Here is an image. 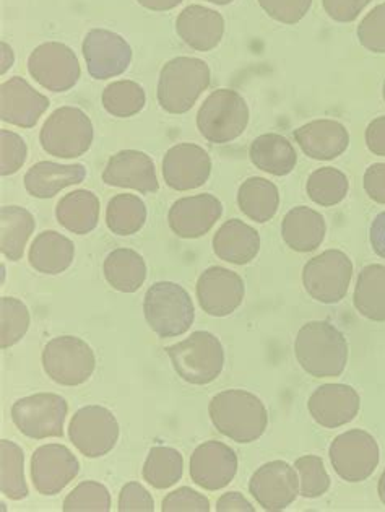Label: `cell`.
I'll list each match as a JSON object with an SVG mask.
<instances>
[{
    "label": "cell",
    "mask_w": 385,
    "mask_h": 512,
    "mask_svg": "<svg viewBox=\"0 0 385 512\" xmlns=\"http://www.w3.org/2000/svg\"><path fill=\"white\" fill-rule=\"evenodd\" d=\"M208 415L218 431L234 443H254L267 430L269 415L262 400L251 392L231 389L215 395Z\"/></svg>",
    "instance_id": "obj_1"
},
{
    "label": "cell",
    "mask_w": 385,
    "mask_h": 512,
    "mask_svg": "<svg viewBox=\"0 0 385 512\" xmlns=\"http://www.w3.org/2000/svg\"><path fill=\"white\" fill-rule=\"evenodd\" d=\"M295 352L301 368L314 378H337L347 368V339L327 321L309 322L301 327Z\"/></svg>",
    "instance_id": "obj_2"
},
{
    "label": "cell",
    "mask_w": 385,
    "mask_h": 512,
    "mask_svg": "<svg viewBox=\"0 0 385 512\" xmlns=\"http://www.w3.org/2000/svg\"><path fill=\"white\" fill-rule=\"evenodd\" d=\"M210 85V67L195 57L166 62L158 80V103L169 114H184Z\"/></svg>",
    "instance_id": "obj_3"
},
{
    "label": "cell",
    "mask_w": 385,
    "mask_h": 512,
    "mask_svg": "<svg viewBox=\"0 0 385 512\" xmlns=\"http://www.w3.org/2000/svg\"><path fill=\"white\" fill-rule=\"evenodd\" d=\"M169 360L182 381L205 386L220 376L225 365V350L210 332H194L182 342L166 347Z\"/></svg>",
    "instance_id": "obj_4"
},
{
    "label": "cell",
    "mask_w": 385,
    "mask_h": 512,
    "mask_svg": "<svg viewBox=\"0 0 385 512\" xmlns=\"http://www.w3.org/2000/svg\"><path fill=\"white\" fill-rule=\"evenodd\" d=\"M143 314L148 326L161 339L186 334L195 316L191 296L173 282H158L148 288L143 300Z\"/></svg>",
    "instance_id": "obj_5"
},
{
    "label": "cell",
    "mask_w": 385,
    "mask_h": 512,
    "mask_svg": "<svg viewBox=\"0 0 385 512\" xmlns=\"http://www.w3.org/2000/svg\"><path fill=\"white\" fill-rule=\"evenodd\" d=\"M249 124L246 100L230 88L208 95L197 113L200 134L212 144H228L238 139Z\"/></svg>",
    "instance_id": "obj_6"
},
{
    "label": "cell",
    "mask_w": 385,
    "mask_h": 512,
    "mask_svg": "<svg viewBox=\"0 0 385 512\" xmlns=\"http://www.w3.org/2000/svg\"><path fill=\"white\" fill-rule=\"evenodd\" d=\"M44 152L56 158L82 157L93 142V124L82 109L64 106L54 111L39 132Z\"/></svg>",
    "instance_id": "obj_7"
},
{
    "label": "cell",
    "mask_w": 385,
    "mask_h": 512,
    "mask_svg": "<svg viewBox=\"0 0 385 512\" xmlns=\"http://www.w3.org/2000/svg\"><path fill=\"white\" fill-rule=\"evenodd\" d=\"M353 262L345 252L329 249L304 265L303 283L312 300L335 304L347 296Z\"/></svg>",
    "instance_id": "obj_8"
},
{
    "label": "cell",
    "mask_w": 385,
    "mask_h": 512,
    "mask_svg": "<svg viewBox=\"0 0 385 512\" xmlns=\"http://www.w3.org/2000/svg\"><path fill=\"white\" fill-rule=\"evenodd\" d=\"M95 366V353L78 337H57L44 347V371L61 386L74 387L87 382Z\"/></svg>",
    "instance_id": "obj_9"
},
{
    "label": "cell",
    "mask_w": 385,
    "mask_h": 512,
    "mask_svg": "<svg viewBox=\"0 0 385 512\" xmlns=\"http://www.w3.org/2000/svg\"><path fill=\"white\" fill-rule=\"evenodd\" d=\"M67 412L69 405L64 397L41 392L17 400L12 407V421L26 438H62Z\"/></svg>",
    "instance_id": "obj_10"
},
{
    "label": "cell",
    "mask_w": 385,
    "mask_h": 512,
    "mask_svg": "<svg viewBox=\"0 0 385 512\" xmlns=\"http://www.w3.org/2000/svg\"><path fill=\"white\" fill-rule=\"evenodd\" d=\"M329 456L338 477L345 482L360 483L377 469L379 446L368 431L350 430L334 439Z\"/></svg>",
    "instance_id": "obj_11"
},
{
    "label": "cell",
    "mask_w": 385,
    "mask_h": 512,
    "mask_svg": "<svg viewBox=\"0 0 385 512\" xmlns=\"http://www.w3.org/2000/svg\"><path fill=\"white\" fill-rule=\"evenodd\" d=\"M69 438L80 454L98 459L113 451L119 438V425L108 408L87 405L70 420Z\"/></svg>",
    "instance_id": "obj_12"
},
{
    "label": "cell",
    "mask_w": 385,
    "mask_h": 512,
    "mask_svg": "<svg viewBox=\"0 0 385 512\" xmlns=\"http://www.w3.org/2000/svg\"><path fill=\"white\" fill-rule=\"evenodd\" d=\"M28 72L49 92L62 93L74 88L80 79V64L69 46L51 41L31 53Z\"/></svg>",
    "instance_id": "obj_13"
},
{
    "label": "cell",
    "mask_w": 385,
    "mask_h": 512,
    "mask_svg": "<svg viewBox=\"0 0 385 512\" xmlns=\"http://www.w3.org/2000/svg\"><path fill=\"white\" fill-rule=\"evenodd\" d=\"M83 57L93 79L109 80L126 72L132 61V49L117 33L95 28L83 40Z\"/></svg>",
    "instance_id": "obj_14"
},
{
    "label": "cell",
    "mask_w": 385,
    "mask_h": 512,
    "mask_svg": "<svg viewBox=\"0 0 385 512\" xmlns=\"http://www.w3.org/2000/svg\"><path fill=\"white\" fill-rule=\"evenodd\" d=\"M249 491L265 511H283L298 498V472L283 460H273L252 475Z\"/></svg>",
    "instance_id": "obj_15"
},
{
    "label": "cell",
    "mask_w": 385,
    "mask_h": 512,
    "mask_svg": "<svg viewBox=\"0 0 385 512\" xmlns=\"http://www.w3.org/2000/svg\"><path fill=\"white\" fill-rule=\"evenodd\" d=\"M78 469L77 457L62 444L38 447L31 457V480L39 495L61 493L77 477Z\"/></svg>",
    "instance_id": "obj_16"
},
{
    "label": "cell",
    "mask_w": 385,
    "mask_h": 512,
    "mask_svg": "<svg viewBox=\"0 0 385 512\" xmlns=\"http://www.w3.org/2000/svg\"><path fill=\"white\" fill-rule=\"evenodd\" d=\"M197 300L204 313L226 317L234 313L244 300V282L233 270L210 267L197 282Z\"/></svg>",
    "instance_id": "obj_17"
},
{
    "label": "cell",
    "mask_w": 385,
    "mask_h": 512,
    "mask_svg": "<svg viewBox=\"0 0 385 512\" xmlns=\"http://www.w3.org/2000/svg\"><path fill=\"white\" fill-rule=\"evenodd\" d=\"M192 482L208 491L223 490L238 472V456L220 441H208L195 449L189 462Z\"/></svg>",
    "instance_id": "obj_18"
},
{
    "label": "cell",
    "mask_w": 385,
    "mask_h": 512,
    "mask_svg": "<svg viewBox=\"0 0 385 512\" xmlns=\"http://www.w3.org/2000/svg\"><path fill=\"white\" fill-rule=\"evenodd\" d=\"M210 173L212 160L199 145H174L166 152L163 160V178L174 191H191L204 186Z\"/></svg>",
    "instance_id": "obj_19"
},
{
    "label": "cell",
    "mask_w": 385,
    "mask_h": 512,
    "mask_svg": "<svg viewBox=\"0 0 385 512\" xmlns=\"http://www.w3.org/2000/svg\"><path fill=\"white\" fill-rule=\"evenodd\" d=\"M223 205L212 194L182 197L169 209L168 223L179 238L195 239L207 235L220 220Z\"/></svg>",
    "instance_id": "obj_20"
},
{
    "label": "cell",
    "mask_w": 385,
    "mask_h": 512,
    "mask_svg": "<svg viewBox=\"0 0 385 512\" xmlns=\"http://www.w3.org/2000/svg\"><path fill=\"white\" fill-rule=\"evenodd\" d=\"M49 108L48 96L41 95L22 77L0 85V119L12 126L31 129Z\"/></svg>",
    "instance_id": "obj_21"
},
{
    "label": "cell",
    "mask_w": 385,
    "mask_h": 512,
    "mask_svg": "<svg viewBox=\"0 0 385 512\" xmlns=\"http://www.w3.org/2000/svg\"><path fill=\"white\" fill-rule=\"evenodd\" d=\"M360 405V394L347 384H325L312 392L308 402L314 421L330 430L355 420Z\"/></svg>",
    "instance_id": "obj_22"
},
{
    "label": "cell",
    "mask_w": 385,
    "mask_h": 512,
    "mask_svg": "<svg viewBox=\"0 0 385 512\" xmlns=\"http://www.w3.org/2000/svg\"><path fill=\"white\" fill-rule=\"evenodd\" d=\"M103 183L113 187L134 189L150 194L160 189L156 178L155 163L147 153L139 150H122L109 158L103 171Z\"/></svg>",
    "instance_id": "obj_23"
},
{
    "label": "cell",
    "mask_w": 385,
    "mask_h": 512,
    "mask_svg": "<svg viewBox=\"0 0 385 512\" xmlns=\"http://www.w3.org/2000/svg\"><path fill=\"white\" fill-rule=\"evenodd\" d=\"M295 139L304 155L312 160L330 161L347 152L350 134L347 127L332 119H317L295 131Z\"/></svg>",
    "instance_id": "obj_24"
},
{
    "label": "cell",
    "mask_w": 385,
    "mask_h": 512,
    "mask_svg": "<svg viewBox=\"0 0 385 512\" xmlns=\"http://www.w3.org/2000/svg\"><path fill=\"white\" fill-rule=\"evenodd\" d=\"M176 31L189 48L207 53L220 44L225 33V20L217 10L202 5H189L179 14Z\"/></svg>",
    "instance_id": "obj_25"
},
{
    "label": "cell",
    "mask_w": 385,
    "mask_h": 512,
    "mask_svg": "<svg viewBox=\"0 0 385 512\" xmlns=\"http://www.w3.org/2000/svg\"><path fill=\"white\" fill-rule=\"evenodd\" d=\"M260 249V236L256 228L238 218L221 225L213 236V251L221 261L234 265H246L256 259Z\"/></svg>",
    "instance_id": "obj_26"
},
{
    "label": "cell",
    "mask_w": 385,
    "mask_h": 512,
    "mask_svg": "<svg viewBox=\"0 0 385 512\" xmlns=\"http://www.w3.org/2000/svg\"><path fill=\"white\" fill-rule=\"evenodd\" d=\"M87 176L85 166L59 165L54 161H39L25 174V189L36 199H51L65 187L83 183Z\"/></svg>",
    "instance_id": "obj_27"
},
{
    "label": "cell",
    "mask_w": 385,
    "mask_h": 512,
    "mask_svg": "<svg viewBox=\"0 0 385 512\" xmlns=\"http://www.w3.org/2000/svg\"><path fill=\"white\" fill-rule=\"evenodd\" d=\"M325 231L324 217L309 207H295L283 218V241L296 252L316 251L324 243Z\"/></svg>",
    "instance_id": "obj_28"
},
{
    "label": "cell",
    "mask_w": 385,
    "mask_h": 512,
    "mask_svg": "<svg viewBox=\"0 0 385 512\" xmlns=\"http://www.w3.org/2000/svg\"><path fill=\"white\" fill-rule=\"evenodd\" d=\"M74 256V243L61 233L49 230L36 236L28 252V261L41 274L57 275L69 269Z\"/></svg>",
    "instance_id": "obj_29"
},
{
    "label": "cell",
    "mask_w": 385,
    "mask_h": 512,
    "mask_svg": "<svg viewBox=\"0 0 385 512\" xmlns=\"http://www.w3.org/2000/svg\"><path fill=\"white\" fill-rule=\"evenodd\" d=\"M57 222L74 235H88L100 220V199L91 191L78 189L59 200Z\"/></svg>",
    "instance_id": "obj_30"
},
{
    "label": "cell",
    "mask_w": 385,
    "mask_h": 512,
    "mask_svg": "<svg viewBox=\"0 0 385 512\" xmlns=\"http://www.w3.org/2000/svg\"><path fill=\"white\" fill-rule=\"evenodd\" d=\"M249 157L256 168L273 176H288L298 163L295 147L280 134L257 137L252 142Z\"/></svg>",
    "instance_id": "obj_31"
},
{
    "label": "cell",
    "mask_w": 385,
    "mask_h": 512,
    "mask_svg": "<svg viewBox=\"0 0 385 512\" xmlns=\"http://www.w3.org/2000/svg\"><path fill=\"white\" fill-rule=\"evenodd\" d=\"M106 282L121 293H135L147 278V264L139 252L132 249H116L104 259Z\"/></svg>",
    "instance_id": "obj_32"
},
{
    "label": "cell",
    "mask_w": 385,
    "mask_h": 512,
    "mask_svg": "<svg viewBox=\"0 0 385 512\" xmlns=\"http://www.w3.org/2000/svg\"><path fill=\"white\" fill-rule=\"evenodd\" d=\"M35 218L28 210L17 205L0 210V249L9 261L22 259L28 239L35 231Z\"/></svg>",
    "instance_id": "obj_33"
},
{
    "label": "cell",
    "mask_w": 385,
    "mask_h": 512,
    "mask_svg": "<svg viewBox=\"0 0 385 512\" xmlns=\"http://www.w3.org/2000/svg\"><path fill=\"white\" fill-rule=\"evenodd\" d=\"M238 205L252 222L267 223L277 213L280 192L269 179L249 178L239 187Z\"/></svg>",
    "instance_id": "obj_34"
},
{
    "label": "cell",
    "mask_w": 385,
    "mask_h": 512,
    "mask_svg": "<svg viewBox=\"0 0 385 512\" xmlns=\"http://www.w3.org/2000/svg\"><path fill=\"white\" fill-rule=\"evenodd\" d=\"M353 301L361 316L385 321V265H368L361 270Z\"/></svg>",
    "instance_id": "obj_35"
},
{
    "label": "cell",
    "mask_w": 385,
    "mask_h": 512,
    "mask_svg": "<svg viewBox=\"0 0 385 512\" xmlns=\"http://www.w3.org/2000/svg\"><path fill=\"white\" fill-rule=\"evenodd\" d=\"M182 469L184 460L181 452L173 447L155 446L143 464V480L156 490H166L181 480Z\"/></svg>",
    "instance_id": "obj_36"
},
{
    "label": "cell",
    "mask_w": 385,
    "mask_h": 512,
    "mask_svg": "<svg viewBox=\"0 0 385 512\" xmlns=\"http://www.w3.org/2000/svg\"><path fill=\"white\" fill-rule=\"evenodd\" d=\"M147 222V205L140 197L119 194L109 200L106 225L117 236L135 235Z\"/></svg>",
    "instance_id": "obj_37"
},
{
    "label": "cell",
    "mask_w": 385,
    "mask_h": 512,
    "mask_svg": "<svg viewBox=\"0 0 385 512\" xmlns=\"http://www.w3.org/2000/svg\"><path fill=\"white\" fill-rule=\"evenodd\" d=\"M25 456L22 447L2 439L0 441V491L5 498L20 501L28 495L25 480Z\"/></svg>",
    "instance_id": "obj_38"
},
{
    "label": "cell",
    "mask_w": 385,
    "mask_h": 512,
    "mask_svg": "<svg viewBox=\"0 0 385 512\" xmlns=\"http://www.w3.org/2000/svg\"><path fill=\"white\" fill-rule=\"evenodd\" d=\"M350 183L347 174L337 168H321L309 176L306 191L309 199L321 207H334L347 197Z\"/></svg>",
    "instance_id": "obj_39"
},
{
    "label": "cell",
    "mask_w": 385,
    "mask_h": 512,
    "mask_svg": "<svg viewBox=\"0 0 385 512\" xmlns=\"http://www.w3.org/2000/svg\"><path fill=\"white\" fill-rule=\"evenodd\" d=\"M103 106L111 116L116 118H130L142 111L145 106V92L139 83L132 80L109 83L101 96Z\"/></svg>",
    "instance_id": "obj_40"
},
{
    "label": "cell",
    "mask_w": 385,
    "mask_h": 512,
    "mask_svg": "<svg viewBox=\"0 0 385 512\" xmlns=\"http://www.w3.org/2000/svg\"><path fill=\"white\" fill-rule=\"evenodd\" d=\"M30 327V311L17 298L4 296L0 300V345L2 350L13 347L25 337Z\"/></svg>",
    "instance_id": "obj_41"
},
{
    "label": "cell",
    "mask_w": 385,
    "mask_h": 512,
    "mask_svg": "<svg viewBox=\"0 0 385 512\" xmlns=\"http://www.w3.org/2000/svg\"><path fill=\"white\" fill-rule=\"evenodd\" d=\"M295 469L299 477V495L303 498H319L329 491L330 477L321 457H299Z\"/></svg>",
    "instance_id": "obj_42"
},
{
    "label": "cell",
    "mask_w": 385,
    "mask_h": 512,
    "mask_svg": "<svg viewBox=\"0 0 385 512\" xmlns=\"http://www.w3.org/2000/svg\"><path fill=\"white\" fill-rule=\"evenodd\" d=\"M65 512H106L111 509V496L106 486L98 482H83L64 499Z\"/></svg>",
    "instance_id": "obj_43"
},
{
    "label": "cell",
    "mask_w": 385,
    "mask_h": 512,
    "mask_svg": "<svg viewBox=\"0 0 385 512\" xmlns=\"http://www.w3.org/2000/svg\"><path fill=\"white\" fill-rule=\"evenodd\" d=\"M358 40L371 53L385 54V4L377 5L361 20Z\"/></svg>",
    "instance_id": "obj_44"
},
{
    "label": "cell",
    "mask_w": 385,
    "mask_h": 512,
    "mask_svg": "<svg viewBox=\"0 0 385 512\" xmlns=\"http://www.w3.org/2000/svg\"><path fill=\"white\" fill-rule=\"evenodd\" d=\"M28 148L25 140L15 132L0 131V174L10 176L25 165Z\"/></svg>",
    "instance_id": "obj_45"
},
{
    "label": "cell",
    "mask_w": 385,
    "mask_h": 512,
    "mask_svg": "<svg viewBox=\"0 0 385 512\" xmlns=\"http://www.w3.org/2000/svg\"><path fill=\"white\" fill-rule=\"evenodd\" d=\"M259 5L273 20L295 25L308 15L312 0H259Z\"/></svg>",
    "instance_id": "obj_46"
},
{
    "label": "cell",
    "mask_w": 385,
    "mask_h": 512,
    "mask_svg": "<svg viewBox=\"0 0 385 512\" xmlns=\"http://www.w3.org/2000/svg\"><path fill=\"white\" fill-rule=\"evenodd\" d=\"M161 509L163 512H207L210 511V501L204 495H200L199 491L182 486L163 499Z\"/></svg>",
    "instance_id": "obj_47"
},
{
    "label": "cell",
    "mask_w": 385,
    "mask_h": 512,
    "mask_svg": "<svg viewBox=\"0 0 385 512\" xmlns=\"http://www.w3.org/2000/svg\"><path fill=\"white\" fill-rule=\"evenodd\" d=\"M117 509L121 512H152L155 501L145 486L139 482H130L122 486Z\"/></svg>",
    "instance_id": "obj_48"
},
{
    "label": "cell",
    "mask_w": 385,
    "mask_h": 512,
    "mask_svg": "<svg viewBox=\"0 0 385 512\" xmlns=\"http://www.w3.org/2000/svg\"><path fill=\"white\" fill-rule=\"evenodd\" d=\"M369 4L371 0H322L327 15L340 23L355 22Z\"/></svg>",
    "instance_id": "obj_49"
},
{
    "label": "cell",
    "mask_w": 385,
    "mask_h": 512,
    "mask_svg": "<svg viewBox=\"0 0 385 512\" xmlns=\"http://www.w3.org/2000/svg\"><path fill=\"white\" fill-rule=\"evenodd\" d=\"M364 191L377 204H385V163L369 166L364 173Z\"/></svg>",
    "instance_id": "obj_50"
},
{
    "label": "cell",
    "mask_w": 385,
    "mask_h": 512,
    "mask_svg": "<svg viewBox=\"0 0 385 512\" xmlns=\"http://www.w3.org/2000/svg\"><path fill=\"white\" fill-rule=\"evenodd\" d=\"M366 145L377 157H385V116L369 124L366 129Z\"/></svg>",
    "instance_id": "obj_51"
},
{
    "label": "cell",
    "mask_w": 385,
    "mask_h": 512,
    "mask_svg": "<svg viewBox=\"0 0 385 512\" xmlns=\"http://www.w3.org/2000/svg\"><path fill=\"white\" fill-rule=\"evenodd\" d=\"M215 509H217L218 512L256 511V508H254L241 493H238V491H230V493H225V495L221 496L217 501V508Z\"/></svg>",
    "instance_id": "obj_52"
},
{
    "label": "cell",
    "mask_w": 385,
    "mask_h": 512,
    "mask_svg": "<svg viewBox=\"0 0 385 512\" xmlns=\"http://www.w3.org/2000/svg\"><path fill=\"white\" fill-rule=\"evenodd\" d=\"M369 238H371V246L377 256L385 259V212L379 213L374 218L371 231H369Z\"/></svg>",
    "instance_id": "obj_53"
},
{
    "label": "cell",
    "mask_w": 385,
    "mask_h": 512,
    "mask_svg": "<svg viewBox=\"0 0 385 512\" xmlns=\"http://www.w3.org/2000/svg\"><path fill=\"white\" fill-rule=\"evenodd\" d=\"M145 9L153 12H166L181 4L182 0H137Z\"/></svg>",
    "instance_id": "obj_54"
},
{
    "label": "cell",
    "mask_w": 385,
    "mask_h": 512,
    "mask_svg": "<svg viewBox=\"0 0 385 512\" xmlns=\"http://www.w3.org/2000/svg\"><path fill=\"white\" fill-rule=\"evenodd\" d=\"M13 64V53L10 46H7V43H2V74L7 72V69H10Z\"/></svg>",
    "instance_id": "obj_55"
},
{
    "label": "cell",
    "mask_w": 385,
    "mask_h": 512,
    "mask_svg": "<svg viewBox=\"0 0 385 512\" xmlns=\"http://www.w3.org/2000/svg\"><path fill=\"white\" fill-rule=\"evenodd\" d=\"M377 491H379V498H381L382 503L385 504V470L382 472L381 480H379V486H377Z\"/></svg>",
    "instance_id": "obj_56"
},
{
    "label": "cell",
    "mask_w": 385,
    "mask_h": 512,
    "mask_svg": "<svg viewBox=\"0 0 385 512\" xmlns=\"http://www.w3.org/2000/svg\"><path fill=\"white\" fill-rule=\"evenodd\" d=\"M207 2H210V4L228 5L231 4L233 0H207Z\"/></svg>",
    "instance_id": "obj_57"
},
{
    "label": "cell",
    "mask_w": 385,
    "mask_h": 512,
    "mask_svg": "<svg viewBox=\"0 0 385 512\" xmlns=\"http://www.w3.org/2000/svg\"><path fill=\"white\" fill-rule=\"evenodd\" d=\"M382 93H384V101H385V82H384V90H382Z\"/></svg>",
    "instance_id": "obj_58"
}]
</instances>
